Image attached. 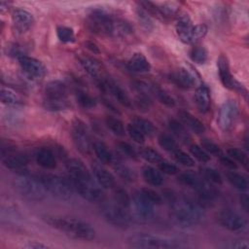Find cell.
I'll return each mask as SVG.
<instances>
[{"mask_svg": "<svg viewBox=\"0 0 249 249\" xmlns=\"http://www.w3.org/2000/svg\"><path fill=\"white\" fill-rule=\"evenodd\" d=\"M238 114H239V107L237 102L233 99L226 100L222 104L219 110L218 119H217L218 126L223 131L231 130L233 127L238 118Z\"/></svg>", "mask_w": 249, "mask_h": 249, "instance_id": "12", "label": "cell"}, {"mask_svg": "<svg viewBox=\"0 0 249 249\" xmlns=\"http://www.w3.org/2000/svg\"><path fill=\"white\" fill-rule=\"evenodd\" d=\"M140 192L147 199H149L155 205H159L162 202V197L160 196V195H159V193H157L156 191H154L152 189L143 188L140 190Z\"/></svg>", "mask_w": 249, "mask_h": 249, "instance_id": "56", "label": "cell"}, {"mask_svg": "<svg viewBox=\"0 0 249 249\" xmlns=\"http://www.w3.org/2000/svg\"><path fill=\"white\" fill-rule=\"evenodd\" d=\"M114 201L120 206L127 209L131 205V198L128 193L122 188H118L114 192Z\"/></svg>", "mask_w": 249, "mask_h": 249, "instance_id": "48", "label": "cell"}, {"mask_svg": "<svg viewBox=\"0 0 249 249\" xmlns=\"http://www.w3.org/2000/svg\"><path fill=\"white\" fill-rule=\"evenodd\" d=\"M56 36L60 42L65 43V44L73 43L75 41L74 30L69 26H64V25L57 26L56 27Z\"/></svg>", "mask_w": 249, "mask_h": 249, "instance_id": "46", "label": "cell"}, {"mask_svg": "<svg viewBox=\"0 0 249 249\" xmlns=\"http://www.w3.org/2000/svg\"><path fill=\"white\" fill-rule=\"evenodd\" d=\"M159 168L161 172L165 173V174H169V175H173V174H176L178 172V167L171 163L170 161L166 160H161L159 163Z\"/></svg>", "mask_w": 249, "mask_h": 249, "instance_id": "58", "label": "cell"}, {"mask_svg": "<svg viewBox=\"0 0 249 249\" xmlns=\"http://www.w3.org/2000/svg\"><path fill=\"white\" fill-rule=\"evenodd\" d=\"M240 204L242 206V208L245 210V211H248V204H249V198H248V196L246 194H243L240 196Z\"/></svg>", "mask_w": 249, "mask_h": 249, "instance_id": "64", "label": "cell"}, {"mask_svg": "<svg viewBox=\"0 0 249 249\" xmlns=\"http://www.w3.org/2000/svg\"><path fill=\"white\" fill-rule=\"evenodd\" d=\"M195 103L200 113L204 114L209 111L211 98H210V91L207 86L200 84L196 88L195 92Z\"/></svg>", "mask_w": 249, "mask_h": 249, "instance_id": "25", "label": "cell"}, {"mask_svg": "<svg viewBox=\"0 0 249 249\" xmlns=\"http://www.w3.org/2000/svg\"><path fill=\"white\" fill-rule=\"evenodd\" d=\"M172 156H173V159L175 160L176 162L184 165V166H187V167H193L195 166V160L194 159L188 155L186 152L182 151V150H179L177 149L176 151H174L172 153Z\"/></svg>", "mask_w": 249, "mask_h": 249, "instance_id": "49", "label": "cell"}, {"mask_svg": "<svg viewBox=\"0 0 249 249\" xmlns=\"http://www.w3.org/2000/svg\"><path fill=\"white\" fill-rule=\"evenodd\" d=\"M42 106L47 111L59 112V111H64V110L70 109L72 105L67 97H63V98L45 97L42 102Z\"/></svg>", "mask_w": 249, "mask_h": 249, "instance_id": "29", "label": "cell"}, {"mask_svg": "<svg viewBox=\"0 0 249 249\" xmlns=\"http://www.w3.org/2000/svg\"><path fill=\"white\" fill-rule=\"evenodd\" d=\"M127 243L135 248H160V249H171L178 248L180 244L178 241L168 237H162L158 235L140 234L131 236Z\"/></svg>", "mask_w": 249, "mask_h": 249, "instance_id": "7", "label": "cell"}, {"mask_svg": "<svg viewBox=\"0 0 249 249\" xmlns=\"http://www.w3.org/2000/svg\"><path fill=\"white\" fill-rule=\"evenodd\" d=\"M127 67L130 71L136 73H146L152 68L148 58L141 53H135L127 61Z\"/></svg>", "mask_w": 249, "mask_h": 249, "instance_id": "27", "label": "cell"}, {"mask_svg": "<svg viewBox=\"0 0 249 249\" xmlns=\"http://www.w3.org/2000/svg\"><path fill=\"white\" fill-rule=\"evenodd\" d=\"M199 173L203 179H205L206 181H208L211 184L221 185L223 183L221 174L216 169H214L212 167L202 166L199 168Z\"/></svg>", "mask_w": 249, "mask_h": 249, "instance_id": "39", "label": "cell"}, {"mask_svg": "<svg viewBox=\"0 0 249 249\" xmlns=\"http://www.w3.org/2000/svg\"><path fill=\"white\" fill-rule=\"evenodd\" d=\"M142 176L144 180L152 186H160L163 182L160 172L150 165H145L142 168Z\"/></svg>", "mask_w": 249, "mask_h": 249, "instance_id": "31", "label": "cell"}, {"mask_svg": "<svg viewBox=\"0 0 249 249\" xmlns=\"http://www.w3.org/2000/svg\"><path fill=\"white\" fill-rule=\"evenodd\" d=\"M42 219L52 228L63 232L71 238L89 241L95 237L94 229L85 221L52 215L43 216Z\"/></svg>", "mask_w": 249, "mask_h": 249, "instance_id": "2", "label": "cell"}, {"mask_svg": "<svg viewBox=\"0 0 249 249\" xmlns=\"http://www.w3.org/2000/svg\"><path fill=\"white\" fill-rule=\"evenodd\" d=\"M177 180L182 185L194 189L201 199L212 200L218 196V191L216 188L203 179L200 175L193 172H183L177 176Z\"/></svg>", "mask_w": 249, "mask_h": 249, "instance_id": "6", "label": "cell"}, {"mask_svg": "<svg viewBox=\"0 0 249 249\" xmlns=\"http://www.w3.org/2000/svg\"><path fill=\"white\" fill-rule=\"evenodd\" d=\"M2 161L3 164L10 170L17 171L19 174L27 173V164L29 158L27 155L17 152L14 147L8 145V148L2 147Z\"/></svg>", "mask_w": 249, "mask_h": 249, "instance_id": "11", "label": "cell"}, {"mask_svg": "<svg viewBox=\"0 0 249 249\" xmlns=\"http://www.w3.org/2000/svg\"><path fill=\"white\" fill-rule=\"evenodd\" d=\"M93 176L96 179L99 186L103 189H112L115 187L116 181L113 174L99 163H93L91 166Z\"/></svg>", "mask_w": 249, "mask_h": 249, "instance_id": "22", "label": "cell"}, {"mask_svg": "<svg viewBox=\"0 0 249 249\" xmlns=\"http://www.w3.org/2000/svg\"><path fill=\"white\" fill-rule=\"evenodd\" d=\"M36 162L46 169H53L56 167V157L53 152L48 147L39 148L35 152Z\"/></svg>", "mask_w": 249, "mask_h": 249, "instance_id": "23", "label": "cell"}, {"mask_svg": "<svg viewBox=\"0 0 249 249\" xmlns=\"http://www.w3.org/2000/svg\"><path fill=\"white\" fill-rule=\"evenodd\" d=\"M112 163H113V168L116 171V173L124 181L134 182L137 179L136 172L132 168H130L128 165L124 164L123 162H121L119 160H113Z\"/></svg>", "mask_w": 249, "mask_h": 249, "instance_id": "30", "label": "cell"}, {"mask_svg": "<svg viewBox=\"0 0 249 249\" xmlns=\"http://www.w3.org/2000/svg\"><path fill=\"white\" fill-rule=\"evenodd\" d=\"M23 247L27 249H44V248H49L50 246L38 241H28L26 244L23 245Z\"/></svg>", "mask_w": 249, "mask_h": 249, "instance_id": "61", "label": "cell"}, {"mask_svg": "<svg viewBox=\"0 0 249 249\" xmlns=\"http://www.w3.org/2000/svg\"><path fill=\"white\" fill-rule=\"evenodd\" d=\"M207 31H208V28L204 23H199V24L194 25L192 32H191L190 43L193 44V43H196L198 40L202 39L206 35Z\"/></svg>", "mask_w": 249, "mask_h": 249, "instance_id": "52", "label": "cell"}, {"mask_svg": "<svg viewBox=\"0 0 249 249\" xmlns=\"http://www.w3.org/2000/svg\"><path fill=\"white\" fill-rule=\"evenodd\" d=\"M115 19L106 10L96 8L89 13L86 24L91 32L97 35L113 37Z\"/></svg>", "mask_w": 249, "mask_h": 249, "instance_id": "4", "label": "cell"}, {"mask_svg": "<svg viewBox=\"0 0 249 249\" xmlns=\"http://www.w3.org/2000/svg\"><path fill=\"white\" fill-rule=\"evenodd\" d=\"M133 33V26L126 20L116 18L114 24L113 37H126Z\"/></svg>", "mask_w": 249, "mask_h": 249, "instance_id": "34", "label": "cell"}, {"mask_svg": "<svg viewBox=\"0 0 249 249\" xmlns=\"http://www.w3.org/2000/svg\"><path fill=\"white\" fill-rule=\"evenodd\" d=\"M138 94L136 95L134 99V104L135 106L142 112H147L150 110L153 101L150 93H142V92H137Z\"/></svg>", "mask_w": 249, "mask_h": 249, "instance_id": "47", "label": "cell"}, {"mask_svg": "<svg viewBox=\"0 0 249 249\" xmlns=\"http://www.w3.org/2000/svg\"><path fill=\"white\" fill-rule=\"evenodd\" d=\"M200 145H201L200 147L205 152H207L209 155H213V156H217V157H220L221 155H223L221 148L210 139H206V138L202 139L200 142Z\"/></svg>", "mask_w": 249, "mask_h": 249, "instance_id": "53", "label": "cell"}, {"mask_svg": "<svg viewBox=\"0 0 249 249\" xmlns=\"http://www.w3.org/2000/svg\"><path fill=\"white\" fill-rule=\"evenodd\" d=\"M15 188L22 197L30 201H41L48 194L38 175H31L28 172L19 174L15 181Z\"/></svg>", "mask_w": 249, "mask_h": 249, "instance_id": "3", "label": "cell"}, {"mask_svg": "<svg viewBox=\"0 0 249 249\" xmlns=\"http://www.w3.org/2000/svg\"><path fill=\"white\" fill-rule=\"evenodd\" d=\"M45 97L63 98L67 97V85L61 80H53L45 86Z\"/></svg>", "mask_w": 249, "mask_h": 249, "instance_id": "28", "label": "cell"}, {"mask_svg": "<svg viewBox=\"0 0 249 249\" xmlns=\"http://www.w3.org/2000/svg\"><path fill=\"white\" fill-rule=\"evenodd\" d=\"M0 98H1V102L7 105H18L21 104V100L19 98V96L11 89L9 88H1V91H0Z\"/></svg>", "mask_w": 249, "mask_h": 249, "instance_id": "42", "label": "cell"}, {"mask_svg": "<svg viewBox=\"0 0 249 249\" xmlns=\"http://www.w3.org/2000/svg\"><path fill=\"white\" fill-rule=\"evenodd\" d=\"M70 134L76 149L84 155L89 154L92 148V142L88 127L82 120L76 118L72 121Z\"/></svg>", "mask_w": 249, "mask_h": 249, "instance_id": "9", "label": "cell"}, {"mask_svg": "<svg viewBox=\"0 0 249 249\" xmlns=\"http://www.w3.org/2000/svg\"><path fill=\"white\" fill-rule=\"evenodd\" d=\"M194 27L192 19L187 13H180L177 15L175 29L178 38L184 44H191L190 37L191 32Z\"/></svg>", "mask_w": 249, "mask_h": 249, "instance_id": "20", "label": "cell"}, {"mask_svg": "<svg viewBox=\"0 0 249 249\" xmlns=\"http://www.w3.org/2000/svg\"><path fill=\"white\" fill-rule=\"evenodd\" d=\"M132 124L135 125L145 135V137L146 136L151 137L156 133V127L154 124L147 119H144L141 117H135L132 120Z\"/></svg>", "mask_w": 249, "mask_h": 249, "instance_id": "33", "label": "cell"}, {"mask_svg": "<svg viewBox=\"0 0 249 249\" xmlns=\"http://www.w3.org/2000/svg\"><path fill=\"white\" fill-rule=\"evenodd\" d=\"M172 82L179 88L189 89L197 84L196 72L189 70L186 67H180L170 75Z\"/></svg>", "mask_w": 249, "mask_h": 249, "instance_id": "17", "label": "cell"}, {"mask_svg": "<svg viewBox=\"0 0 249 249\" xmlns=\"http://www.w3.org/2000/svg\"><path fill=\"white\" fill-rule=\"evenodd\" d=\"M190 152L200 162H208L211 160L210 155L196 144H193L190 146Z\"/></svg>", "mask_w": 249, "mask_h": 249, "instance_id": "54", "label": "cell"}, {"mask_svg": "<svg viewBox=\"0 0 249 249\" xmlns=\"http://www.w3.org/2000/svg\"><path fill=\"white\" fill-rule=\"evenodd\" d=\"M248 247H249V243L247 241H244V240L235 241L231 245V248H235V249H247Z\"/></svg>", "mask_w": 249, "mask_h": 249, "instance_id": "63", "label": "cell"}, {"mask_svg": "<svg viewBox=\"0 0 249 249\" xmlns=\"http://www.w3.org/2000/svg\"><path fill=\"white\" fill-rule=\"evenodd\" d=\"M152 92L155 94V96L158 98V100L161 104H163L167 107H174L176 105L175 99L171 95H169L165 90H163L160 87L153 86Z\"/></svg>", "mask_w": 249, "mask_h": 249, "instance_id": "44", "label": "cell"}, {"mask_svg": "<svg viewBox=\"0 0 249 249\" xmlns=\"http://www.w3.org/2000/svg\"><path fill=\"white\" fill-rule=\"evenodd\" d=\"M175 223L181 228L196 226L203 218L202 206L185 196H178L172 192L164 194Z\"/></svg>", "mask_w": 249, "mask_h": 249, "instance_id": "1", "label": "cell"}, {"mask_svg": "<svg viewBox=\"0 0 249 249\" xmlns=\"http://www.w3.org/2000/svg\"><path fill=\"white\" fill-rule=\"evenodd\" d=\"M85 46L88 50H89L90 52H92L93 53H100V50L99 48L97 47V45L91 41H87L85 42Z\"/></svg>", "mask_w": 249, "mask_h": 249, "instance_id": "62", "label": "cell"}, {"mask_svg": "<svg viewBox=\"0 0 249 249\" xmlns=\"http://www.w3.org/2000/svg\"><path fill=\"white\" fill-rule=\"evenodd\" d=\"M189 55L191 59L197 64H204L208 60V51L202 45L194 46L191 49Z\"/></svg>", "mask_w": 249, "mask_h": 249, "instance_id": "35", "label": "cell"}, {"mask_svg": "<svg viewBox=\"0 0 249 249\" xmlns=\"http://www.w3.org/2000/svg\"><path fill=\"white\" fill-rule=\"evenodd\" d=\"M228 156L232 159L235 161H238L239 163H241L245 168H247L248 166V157L246 155V153H244L242 150L237 149V148H230L228 149Z\"/></svg>", "mask_w": 249, "mask_h": 249, "instance_id": "51", "label": "cell"}, {"mask_svg": "<svg viewBox=\"0 0 249 249\" xmlns=\"http://www.w3.org/2000/svg\"><path fill=\"white\" fill-rule=\"evenodd\" d=\"M216 220L218 224L231 231H241L246 228V220L237 212L225 209L217 213Z\"/></svg>", "mask_w": 249, "mask_h": 249, "instance_id": "14", "label": "cell"}, {"mask_svg": "<svg viewBox=\"0 0 249 249\" xmlns=\"http://www.w3.org/2000/svg\"><path fill=\"white\" fill-rule=\"evenodd\" d=\"M219 158H220L221 163H222L225 167H227V168H229V169H231V170L237 168V164L235 163V161H234L232 159H231L229 156L227 157V156L221 155Z\"/></svg>", "mask_w": 249, "mask_h": 249, "instance_id": "60", "label": "cell"}, {"mask_svg": "<svg viewBox=\"0 0 249 249\" xmlns=\"http://www.w3.org/2000/svg\"><path fill=\"white\" fill-rule=\"evenodd\" d=\"M38 177L48 194L64 200L72 198L75 189L71 180L54 174H41Z\"/></svg>", "mask_w": 249, "mask_h": 249, "instance_id": "5", "label": "cell"}, {"mask_svg": "<svg viewBox=\"0 0 249 249\" xmlns=\"http://www.w3.org/2000/svg\"><path fill=\"white\" fill-rule=\"evenodd\" d=\"M5 53L7 55L12 56V57H16V58H19L20 56L24 55V53H22L21 48L15 43L9 44L7 45V47H5Z\"/></svg>", "mask_w": 249, "mask_h": 249, "instance_id": "59", "label": "cell"}, {"mask_svg": "<svg viewBox=\"0 0 249 249\" xmlns=\"http://www.w3.org/2000/svg\"><path fill=\"white\" fill-rule=\"evenodd\" d=\"M178 117L181 121V123L186 126L189 127L191 130H193L196 134H201L205 131V126L203 123L198 120L196 117H195L193 114L186 110H180L178 112Z\"/></svg>", "mask_w": 249, "mask_h": 249, "instance_id": "26", "label": "cell"}, {"mask_svg": "<svg viewBox=\"0 0 249 249\" xmlns=\"http://www.w3.org/2000/svg\"><path fill=\"white\" fill-rule=\"evenodd\" d=\"M159 10L163 20L172 18L179 14V6L174 2L161 3L160 5H159Z\"/></svg>", "mask_w": 249, "mask_h": 249, "instance_id": "43", "label": "cell"}, {"mask_svg": "<svg viewBox=\"0 0 249 249\" xmlns=\"http://www.w3.org/2000/svg\"><path fill=\"white\" fill-rule=\"evenodd\" d=\"M79 60L82 67L87 71L89 75H90L92 78H94L98 82L104 80V77L102 74V66L97 59L90 56L84 55L80 57Z\"/></svg>", "mask_w": 249, "mask_h": 249, "instance_id": "24", "label": "cell"}, {"mask_svg": "<svg viewBox=\"0 0 249 249\" xmlns=\"http://www.w3.org/2000/svg\"><path fill=\"white\" fill-rule=\"evenodd\" d=\"M140 156L146 161L152 162V163H159L162 160L160 154L158 151H156L155 149L149 148V147L142 149L140 151Z\"/></svg>", "mask_w": 249, "mask_h": 249, "instance_id": "50", "label": "cell"}, {"mask_svg": "<svg viewBox=\"0 0 249 249\" xmlns=\"http://www.w3.org/2000/svg\"><path fill=\"white\" fill-rule=\"evenodd\" d=\"M92 149L94 151L95 156L102 163H112L113 156L111 152L108 150L107 146L101 141H95L92 143Z\"/></svg>", "mask_w": 249, "mask_h": 249, "instance_id": "32", "label": "cell"}, {"mask_svg": "<svg viewBox=\"0 0 249 249\" xmlns=\"http://www.w3.org/2000/svg\"><path fill=\"white\" fill-rule=\"evenodd\" d=\"M227 179L231 186L240 191H245L248 188V181L246 177L240 173L231 171L227 173Z\"/></svg>", "mask_w": 249, "mask_h": 249, "instance_id": "40", "label": "cell"}, {"mask_svg": "<svg viewBox=\"0 0 249 249\" xmlns=\"http://www.w3.org/2000/svg\"><path fill=\"white\" fill-rule=\"evenodd\" d=\"M131 203L133 204L136 215L144 221L152 219L155 215V204L147 199L140 191L135 192Z\"/></svg>", "mask_w": 249, "mask_h": 249, "instance_id": "16", "label": "cell"}, {"mask_svg": "<svg viewBox=\"0 0 249 249\" xmlns=\"http://www.w3.org/2000/svg\"><path fill=\"white\" fill-rule=\"evenodd\" d=\"M118 146V149L124 154L125 155L127 158H130V159H133V160H136L137 159V152L135 151V149L128 143L126 142H119L117 144Z\"/></svg>", "mask_w": 249, "mask_h": 249, "instance_id": "57", "label": "cell"}, {"mask_svg": "<svg viewBox=\"0 0 249 249\" xmlns=\"http://www.w3.org/2000/svg\"><path fill=\"white\" fill-rule=\"evenodd\" d=\"M136 18L139 22V25L142 27V29L146 32H151L154 29V22L151 18V16L145 12L141 7H137L135 10Z\"/></svg>", "mask_w": 249, "mask_h": 249, "instance_id": "36", "label": "cell"}, {"mask_svg": "<svg viewBox=\"0 0 249 249\" xmlns=\"http://www.w3.org/2000/svg\"><path fill=\"white\" fill-rule=\"evenodd\" d=\"M12 21L18 32L24 33L33 25L34 18L30 12L24 9H16L12 14Z\"/></svg>", "mask_w": 249, "mask_h": 249, "instance_id": "19", "label": "cell"}, {"mask_svg": "<svg viewBox=\"0 0 249 249\" xmlns=\"http://www.w3.org/2000/svg\"><path fill=\"white\" fill-rule=\"evenodd\" d=\"M105 124L107 127L112 131L113 134L117 136H124L125 134V128L121 120L118 118L112 117V116H107L105 118Z\"/></svg>", "mask_w": 249, "mask_h": 249, "instance_id": "41", "label": "cell"}, {"mask_svg": "<svg viewBox=\"0 0 249 249\" xmlns=\"http://www.w3.org/2000/svg\"><path fill=\"white\" fill-rule=\"evenodd\" d=\"M125 131L127 132V134L129 135V137L136 143L142 144L145 142V135L132 124H128L126 125V129Z\"/></svg>", "mask_w": 249, "mask_h": 249, "instance_id": "55", "label": "cell"}, {"mask_svg": "<svg viewBox=\"0 0 249 249\" xmlns=\"http://www.w3.org/2000/svg\"><path fill=\"white\" fill-rule=\"evenodd\" d=\"M75 95L79 105L85 109H92L97 104L96 99L83 89H77Z\"/></svg>", "mask_w": 249, "mask_h": 249, "instance_id": "37", "label": "cell"}, {"mask_svg": "<svg viewBox=\"0 0 249 249\" xmlns=\"http://www.w3.org/2000/svg\"><path fill=\"white\" fill-rule=\"evenodd\" d=\"M98 85L104 91L110 92L121 104H123L125 107H131L132 106V101L129 98L128 94L126 91L119 86L116 82L108 79H104L100 82H98Z\"/></svg>", "mask_w": 249, "mask_h": 249, "instance_id": "18", "label": "cell"}, {"mask_svg": "<svg viewBox=\"0 0 249 249\" xmlns=\"http://www.w3.org/2000/svg\"><path fill=\"white\" fill-rule=\"evenodd\" d=\"M101 214L109 224L117 228H128L131 222L126 209L120 206L115 201L103 202L101 205Z\"/></svg>", "mask_w": 249, "mask_h": 249, "instance_id": "8", "label": "cell"}, {"mask_svg": "<svg viewBox=\"0 0 249 249\" xmlns=\"http://www.w3.org/2000/svg\"><path fill=\"white\" fill-rule=\"evenodd\" d=\"M217 67H218V74H219V79L222 83V85L231 90L238 91L241 94H244L246 96L247 90L244 88L242 84H240L238 81L234 79L231 72L230 64L227 55L224 53H221L217 59Z\"/></svg>", "mask_w": 249, "mask_h": 249, "instance_id": "10", "label": "cell"}, {"mask_svg": "<svg viewBox=\"0 0 249 249\" xmlns=\"http://www.w3.org/2000/svg\"><path fill=\"white\" fill-rule=\"evenodd\" d=\"M158 142H159V145L163 150L170 153H173L174 151L179 149L176 140L168 133H160L158 136Z\"/></svg>", "mask_w": 249, "mask_h": 249, "instance_id": "45", "label": "cell"}, {"mask_svg": "<svg viewBox=\"0 0 249 249\" xmlns=\"http://www.w3.org/2000/svg\"><path fill=\"white\" fill-rule=\"evenodd\" d=\"M75 191L80 196L90 202H102L104 199V194L100 188L94 183L93 179L74 180L70 179Z\"/></svg>", "mask_w": 249, "mask_h": 249, "instance_id": "13", "label": "cell"}, {"mask_svg": "<svg viewBox=\"0 0 249 249\" xmlns=\"http://www.w3.org/2000/svg\"><path fill=\"white\" fill-rule=\"evenodd\" d=\"M18 60L23 73L31 80H41L45 77L47 69L43 62L39 59L24 54Z\"/></svg>", "mask_w": 249, "mask_h": 249, "instance_id": "15", "label": "cell"}, {"mask_svg": "<svg viewBox=\"0 0 249 249\" xmlns=\"http://www.w3.org/2000/svg\"><path fill=\"white\" fill-rule=\"evenodd\" d=\"M65 167L70 175V179L84 180L92 179V176L84 162L78 159H68L65 161Z\"/></svg>", "mask_w": 249, "mask_h": 249, "instance_id": "21", "label": "cell"}, {"mask_svg": "<svg viewBox=\"0 0 249 249\" xmlns=\"http://www.w3.org/2000/svg\"><path fill=\"white\" fill-rule=\"evenodd\" d=\"M168 127L169 129L182 141H189L190 140V134L186 130V126L179 121L170 119L168 121Z\"/></svg>", "mask_w": 249, "mask_h": 249, "instance_id": "38", "label": "cell"}]
</instances>
